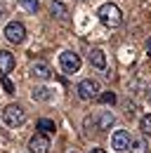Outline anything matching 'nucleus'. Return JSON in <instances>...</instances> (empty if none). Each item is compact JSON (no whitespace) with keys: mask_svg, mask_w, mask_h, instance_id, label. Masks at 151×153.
Wrapping results in <instances>:
<instances>
[{"mask_svg":"<svg viewBox=\"0 0 151 153\" xmlns=\"http://www.w3.org/2000/svg\"><path fill=\"white\" fill-rule=\"evenodd\" d=\"M19 5H21L26 12H33V14H36L38 7H40V2H38V0H19Z\"/></svg>","mask_w":151,"mask_h":153,"instance_id":"15","label":"nucleus"},{"mask_svg":"<svg viewBox=\"0 0 151 153\" xmlns=\"http://www.w3.org/2000/svg\"><path fill=\"white\" fill-rule=\"evenodd\" d=\"M139 130H142V134L151 137V115H144V118L139 120Z\"/></svg>","mask_w":151,"mask_h":153,"instance_id":"16","label":"nucleus"},{"mask_svg":"<svg viewBox=\"0 0 151 153\" xmlns=\"http://www.w3.org/2000/svg\"><path fill=\"white\" fill-rule=\"evenodd\" d=\"M128 151H130V153H147L149 149H147V141H144V139H137V141H132V144H130Z\"/></svg>","mask_w":151,"mask_h":153,"instance_id":"14","label":"nucleus"},{"mask_svg":"<svg viewBox=\"0 0 151 153\" xmlns=\"http://www.w3.org/2000/svg\"><path fill=\"white\" fill-rule=\"evenodd\" d=\"M90 64H92L94 68H106V54H104V50H99V47H94V50H90Z\"/></svg>","mask_w":151,"mask_h":153,"instance_id":"11","label":"nucleus"},{"mask_svg":"<svg viewBox=\"0 0 151 153\" xmlns=\"http://www.w3.org/2000/svg\"><path fill=\"white\" fill-rule=\"evenodd\" d=\"M90 153H106L104 149H90Z\"/></svg>","mask_w":151,"mask_h":153,"instance_id":"20","label":"nucleus"},{"mask_svg":"<svg viewBox=\"0 0 151 153\" xmlns=\"http://www.w3.org/2000/svg\"><path fill=\"white\" fill-rule=\"evenodd\" d=\"M2 12H5V7H2V5H0V17H2Z\"/></svg>","mask_w":151,"mask_h":153,"instance_id":"22","label":"nucleus"},{"mask_svg":"<svg viewBox=\"0 0 151 153\" xmlns=\"http://www.w3.org/2000/svg\"><path fill=\"white\" fill-rule=\"evenodd\" d=\"M5 38L10 40V42H24L26 40V28H24V24H19V21H10L7 26H5Z\"/></svg>","mask_w":151,"mask_h":153,"instance_id":"6","label":"nucleus"},{"mask_svg":"<svg viewBox=\"0 0 151 153\" xmlns=\"http://www.w3.org/2000/svg\"><path fill=\"white\" fill-rule=\"evenodd\" d=\"M76 92H78V97H80L83 101H92V99H97V94H99V82L92 80V78L80 80L78 87H76Z\"/></svg>","mask_w":151,"mask_h":153,"instance_id":"5","label":"nucleus"},{"mask_svg":"<svg viewBox=\"0 0 151 153\" xmlns=\"http://www.w3.org/2000/svg\"><path fill=\"white\" fill-rule=\"evenodd\" d=\"M97 99L102 104H116V94L113 92H104V94H97Z\"/></svg>","mask_w":151,"mask_h":153,"instance_id":"18","label":"nucleus"},{"mask_svg":"<svg viewBox=\"0 0 151 153\" xmlns=\"http://www.w3.org/2000/svg\"><path fill=\"white\" fill-rule=\"evenodd\" d=\"M71 153H76V151H71Z\"/></svg>","mask_w":151,"mask_h":153,"instance_id":"24","label":"nucleus"},{"mask_svg":"<svg viewBox=\"0 0 151 153\" xmlns=\"http://www.w3.org/2000/svg\"><path fill=\"white\" fill-rule=\"evenodd\" d=\"M50 149H52V144H50V137L47 134H36L31 141H28V151L31 153H50Z\"/></svg>","mask_w":151,"mask_h":153,"instance_id":"8","label":"nucleus"},{"mask_svg":"<svg viewBox=\"0 0 151 153\" xmlns=\"http://www.w3.org/2000/svg\"><path fill=\"white\" fill-rule=\"evenodd\" d=\"M59 64H61V71L66 73V76H71V73H78L80 71V57L76 54V52H71V50H66V52H61L59 54Z\"/></svg>","mask_w":151,"mask_h":153,"instance_id":"4","label":"nucleus"},{"mask_svg":"<svg viewBox=\"0 0 151 153\" xmlns=\"http://www.w3.org/2000/svg\"><path fill=\"white\" fill-rule=\"evenodd\" d=\"M52 14H57L59 19H66L69 17V12H66V7L61 2H52Z\"/></svg>","mask_w":151,"mask_h":153,"instance_id":"17","label":"nucleus"},{"mask_svg":"<svg viewBox=\"0 0 151 153\" xmlns=\"http://www.w3.org/2000/svg\"><path fill=\"white\" fill-rule=\"evenodd\" d=\"M97 17H99V21H102L106 28H120V26H123V12H120V7L113 5V2H104V5L97 10Z\"/></svg>","mask_w":151,"mask_h":153,"instance_id":"1","label":"nucleus"},{"mask_svg":"<svg viewBox=\"0 0 151 153\" xmlns=\"http://www.w3.org/2000/svg\"><path fill=\"white\" fill-rule=\"evenodd\" d=\"M31 99H33V101H50V99H52V90H47V87H36V90L31 92Z\"/></svg>","mask_w":151,"mask_h":153,"instance_id":"12","label":"nucleus"},{"mask_svg":"<svg viewBox=\"0 0 151 153\" xmlns=\"http://www.w3.org/2000/svg\"><path fill=\"white\" fill-rule=\"evenodd\" d=\"M36 127H38V130H40L43 134H55V132H57V125H55V120H47V118H40Z\"/></svg>","mask_w":151,"mask_h":153,"instance_id":"13","label":"nucleus"},{"mask_svg":"<svg viewBox=\"0 0 151 153\" xmlns=\"http://www.w3.org/2000/svg\"><path fill=\"white\" fill-rule=\"evenodd\" d=\"M2 87H5V92H7V94H14V85H12L10 76H2Z\"/></svg>","mask_w":151,"mask_h":153,"instance_id":"19","label":"nucleus"},{"mask_svg":"<svg viewBox=\"0 0 151 153\" xmlns=\"http://www.w3.org/2000/svg\"><path fill=\"white\" fill-rule=\"evenodd\" d=\"M147 54H149V57H151V40H149V42H147Z\"/></svg>","mask_w":151,"mask_h":153,"instance_id":"21","label":"nucleus"},{"mask_svg":"<svg viewBox=\"0 0 151 153\" xmlns=\"http://www.w3.org/2000/svg\"><path fill=\"white\" fill-rule=\"evenodd\" d=\"M2 123L7 127H21L26 123V111L19 106V104H7L2 108Z\"/></svg>","mask_w":151,"mask_h":153,"instance_id":"2","label":"nucleus"},{"mask_svg":"<svg viewBox=\"0 0 151 153\" xmlns=\"http://www.w3.org/2000/svg\"><path fill=\"white\" fill-rule=\"evenodd\" d=\"M130 144H132V139H130V132H128V130H116V132L111 134V146L116 151H120V153L128 151Z\"/></svg>","mask_w":151,"mask_h":153,"instance_id":"7","label":"nucleus"},{"mask_svg":"<svg viewBox=\"0 0 151 153\" xmlns=\"http://www.w3.org/2000/svg\"><path fill=\"white\" fill-rule=\"evenodd\" d=\"M149 97H151V92H149Z\"/></svg>","mask_w":151,"mask_h":153,"instance_id":"23","label":"nucleus"},{"mask_svg":"<svg viewBox=\"0 0 151 153\" xmlns=\"http://www.w3.org/2000/svg\"><path fill=\"white\" fill-rule=\"evenodd\" d=\"M14 68V54L7 52V50H0V73L2 76H10Z\"/></svg>","mask_w":151,"mask_h":153,"instance_id":"10","label":"nucleus"},{"mask_svg":"<svg viewBox=\"0 0 151 153\" xmlns=\"http://www.w3.org/2000/svg\"><path fill=\"white\" fill-rule=\"evenodd\" d=\"M113 123H116V115H113L111 111H99L97 115H92V118L85 120V127L92 125L97 132H109V130L113 127Z\"/></svg>","mask_w":151,"mask_h":153,"instance_id":"3","label":"nucleus"},{"mask_svg":"<svg viewBox=\"0 0 151 153\" xmlns=\"http://www.w3.org/2000/svg\"><path fill=\"white\" fill-rule=\"evenodd\" d=\"M28 73L36 78V80H50V78H52V68H50L45 61H33L31 68H28Z\"/></svg>","mask_w":151,"mask_h":153,"instance_id":"9","label":"nucleus"}]
</instances>
